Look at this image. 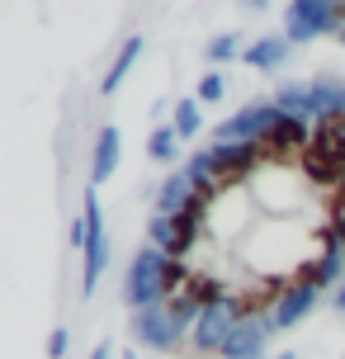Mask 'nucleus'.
<instances>
[{
  "instance_id": "obj_1",
  "label": "nucleus",
  "mask_w": 345,
  "mask_h": 359,
  "mask_svg": "<svg viewBox=\"0 0 345 359\" xmlns=\"http://www.w3.org/2000/svg\"><path fill=\"white\" fill-rule=\"evenodd\" d=\"M165 269H170V255L156 251L151 241L137 246V255L128 260V274H123V303L133 312H142V307H161L170 298V288H165Z\"/></svg>"
},
{
  "instance_id": "obj_2",
  "label": "nucleus",
  "mask_w": 345,
  "mask_h": 359,
  "mask_svg": "<svg viewBox=\"0 0 345 359\" xmlns=\"http://www.w3.org/2000/svg\"><path fill=\"white\" fill-rule=\"evenodd\" d=\"M81 217H86V246H81V293L90 298L104 269H109V255H114V236H109V222H104V208H100V194L86 189V203H81Z\"/></svg>"
},
{
  "instance_id": "obj_3",
  "label": "nucleus",
  "mask_w": 345,
  "mask_h": 359,
  "mask_svg": "<svg viewBox=\"0 0 345 359\" xmlns=\"http://www.w3.org/2000/svg\"><path fill=\"white\" fill-rule=\"evenodd\" d=\"M345 24V0H289L284 5V38L293 48L312 43V38L341 34Z\"/></svg>"
},
{
  "instance_id": "obj_4",
  "label": "nucleus",
  "mask_w": 345,
  "mask_h": 359,
  "mask_svg": "<svg viewBox=\"0 0 345 359\" xmlns=\"http://www.w3.org/2000/svg\"><path fill=\"white\" fill-rule=\"evenodd\" d=\"M246 312H251V303H246L241 293L222 298V303H208V307H203V317L194 322V331H189V350H194V355H222L227 336L241 326Z\"/></svg>"
},
{
  "instance_id": "obj_5",
  "label": "nucleus",
  "mask_w": 345,
  "mask_h": 359,
  "mask_svg": "<svg viewBox=\"0 0 345 359\" xmlns=\"http://www.w3.org/2000/svg\"><path fill=\"white\" fill-rule=\"evenodd\" d=\"M128 331H133V345H137V350H147V355H170V350H180V345L189 341V331L175 322L170 303L133 312V317H128Z\"/></svg>"
},
{
  "instance_id": "obj_6",
  "label": "nucleus",
  "mask_w": 345,
  "mask_h": 359,
  "mask_svg": "<svg viewBox=\"0 0 345 359\" xmlns=\"http://www.w3.org/2000/svg\"><path fill=\"white\" fill-rule=\"evenodd\" d=\"M279 123H284V109L274 100H251V104H241L232 118H222L213 128V142H265Z\"/></svg>"
},
{
  "instance_id": "obj_7",
  "label": "nucleus",
  "mask_w": 345,
  "mask_h": 359,
  "mask_svg": "<svg viewBox=\"0 0 345 359\" xmlns=\"http://www.w3.org/2000/svg\"><path fill=\"white\" fill-rule=\"evenodd\" d=\"M317 241H322V251L308 260V269H303L298 279L312 284V288H331V293H336V288L345 284V246L331 227H317Z\"/></svg>"
},
{
  "instance_id": "obj_8",
  "label": "nucleus",
  "mask_w": 345,
  "mask_h": 359,
  "mask_svg": "<svg viewBox=\"0 0 345 359\" xmlns=\"http://www.w3.org/2000/svg\"><path fill=\"white\" fill-rule=\"evenodd\" d=\"M270 336H279V326H274L270 312H246L241 326H236L232 336H227V345H222V359H270L265 355Z\"/></svg>"
},
{
  "instance_id": "obj_9",
  "label": "nucleus",
  "mask_w": 345,
  "mask_h": 359,
  "mask_svg": "<svg viewBox=\"0 0 345 359\" xmlns=\"http://www.w3.org/2000/svg\"><path fill=\"white\" fill-rule=\"evenodd\" d=\"M317 303H322V288L293 279V284L270 303V317H274V326H279V331H293V326H303L312 317V307H317Z\"/></svg>"
},
{
  "instance_id": "obj_10",
  "label": "nucleus",
  "mask_w": 345,
  "mask_h": 359,
  "mask_svg": "<svg viewBox=\"0 0 345 359\" xmlns=\"http://www.w3.org/2000/svg\"><path fill=\"white\" fill-rule=\"evenodd\" d=\"M119 156H123V133H119L114 123H104L100 133H95V147H90V189H100L104 180H114Z\"/></svg>"
},
{
  "instance_id": "obj_11",
  "label": "nucleus",
  "mask_w": 345,
  "mask_h": 359,
  "mask_svg": "<svg viewBox=\"0 0 345 359\" xmlns=\"http://www.w3.org/2000/svg\"><path fill=\"white\" fill-rule=\"evenodd\" d=\"M289 57H293V43H289L284 34H260L255 43H246L241 62H246L251 72H279Z\"/></svg>"
},
{
  "instance_id": "obj_12",
  "label": "nucleus",
  "mask_w": 345,
  "mask_h": 359,
  "mask_svg": "<svg viewBox=\"0 0 345 359\" xmlns=\"http://www.w3.org/2000/svg\"><path fill=\"white\" fill-rule=\"evenodd\" d=\"M194 198H199L194 194V180H189V170L180 165V170H170V175L156 184V213L161 217H180Z\"/></svg>"
},
{
  "instance_id": "obj_13",
  "label": "nucleus",
  "mask_w": 345,
  "mask_h": 359,
  "mask_svg": "<svg viewBox=\"0 0 345 359\" xmlns=\"http://www.w3.org/2000/svg\"><path fill=\"white\" fill-rule=\"evenodd\" d=\"M142 43H147L142 34H133V38L119 43V57L109 62V72H104V81H100V95H114V90L128 81V72H133V67H137V57H142Z\"/></svg>"
},
{
  "instance_id": "obj_14",
  "label": "nucleus",
  "mask_w": 345,
  "mask_h": 359,
  "mask_svg": "<svg viewBox=\"0 0 345 359\" xmlns=\"http://www.w3.org/2000/svg\"><path fill=\"white\" fill-rule=\"evenodd\" d=\"M270 100L284 109L289 118H308V109H312V90H308V81H284V86L274 90ZM308 123H312V118H308Z\"/></svg>"
},
{
  "instance_id": "obj_15",
  "label": "nucleus",
  "mask_w": 345,
  "mask_h": 359,
  "mask_svg": "<svg viewBox=\"0 0 345 359\" xmlns=\"http://www.w3.org/2000/svg\"><path fill=\"white\" fill-rule=\"evenodd\" d=\"M147 156L156 165H175V156H180V133L170 123H156L151 133H147Z\"/></svg>"
},
{
  "instance_id": "obj_16",
  "label": "nucleus",
  "mask_w": 345,
  "mask_h": 359,
  "mask_svg": "<svg viewBox=\"0 0 345 359\" xmlns=\"http://www.w3.org/2000/svg\"><path fill=\"white\" fill-rule=\"evenodd\" d=\"M170 128L180 133V142L199 137V128H203V104H199V100H175V109H170Z\"/></svg>"
},
{
  "instance_id": "obj_17",
  "label": "nucleus",
  "mask_w": 345,
  "mask_h": 359,
  "mask_svg": "<svg viewBox=\"0 0 345 359\" xmlns=\"http://www.w3.org/2000/svg\"><path fill=\"white\" fill-rule=\"evenodd\" d=\"M241 53H246V48H241V34H218V38H208V48H203V57L213 62V72H218V67H232Z\"/></svg>"
},
{
  "instance_id": "obj_18",
  "label": "nucleus",
  "mask_w": 345,
  "mask_h": 359,
  "mask_svg": "<svg viewBox=\"0 0 345 359\" xmlns=\"http://www.w3.org/2000/svg\"><path fill=\"white\" fill-rule=\"evenodd\" d=\"M222 95H227V76H222V72L199 76V90H194V100H199V104H218Z\"/></svg>"
},
{
  "instance_id": "obj_19",
  "label": "nucleus",
  "mask_w": 345,
  "mask_h": 359,
  "mask_svg": "<svg viewBox=\"0 0 345 359\" xmlns=\"http://www.w3.org/2000/svg\"><path fill=\"white\" fill-rule=\"evenodd\" d=\"M147 241L156 246V251H170V241H175V217H161V213H151V227H147Z\"/></svg>"
},
{
  "instance_id": "obj_20",
  "label": "nucleus",
  "mask_w": 345,
  "mask_h": 359,
  "mask_svg": "<svg viewBox=\"0 0 345 359\" xmlns=\"http://www.w3.org/2000/svg\"><path fill=\"white\" fill-rule=\"evenodd\" d=\"M67 350H72V331L57 326L53 336H48V359H67Z\"/></svg>"
},
{
  "instance_id": "obj_21",
  "label": "nucleus",
  "mask_w": 345,
  "mask_h": 359,
  "mask_svg": "<svg viewBox=\"0 0 345 359\" xmlns=\"http://www.w3.org/2000/svg\"><path fill=\"white\" fill-rule=\"evenodd\" d=\"M331 232L341 236V246H345V203H336V213H331V222H327Z\"/></svg>"
},
{
  "instance_id": "obj_22",
  "label": "nucleus",
  "mask_w": 345,
  "mask_h": 359,
  "mask_svg": "<svg viewBox=\"0 0 345 359\" xmlns=\"http://www.w3.org/2000/svg\"><path fill=\"white\" fill-rule=\"evenodd\" d=\"M67 241H72L76 251L86 246V217H76V222H72V232H67Z\"/></svg>"
},
{
  "instance_id": "obj_23",
  "label": "nucleus",
  "mask_w": 345,
  "mask_h": 359,
  "mask_svg": "<svg viewBox=\"0 0 345 359\" xmlns=\"http://www.w3.org/2000/svg\"><path fill=\"white\" fill-rule=\"evenodd\" d=\"M90 359H114V345H95V350H90Z\"/></svg>"
},
{
  "instance_id": "obj_24",
  "label": "nucleus",
  "mask_w": 345,
  "mask_h": 359,
  "mask_svg": "<svg viewBox=\"0 0 345 359\" xmlns=\"http://www.w3.org/2000/svg\"><path fill=\"white\" fill-rule=\"evenodd\" d=\"M331 307H336V312H345V284L336 288V293H331Z\"/></svg>"
},
{
  "instance_id": "obj_25",
  "label": "nucleus",
  "mask_w": 345,
  "mask_h": 359,
  "mask_svg": "<svg viewBox=\"0 0 345 359\" xmlns=\"http://www.w3.org/2000/svg\"><path fill=\"white\" fill-rule=\"evenodd\" d=\"M236 5H241V10H265L270 0H236Z\"/></svg>"
},
{
  "instance_id": "obj_26",
  "label": "nucleus",
  "mask_w": 345,
  "mask_h": 359,
  "mask_svg": "<svg viewBox=\"0 0 345 359\" xmlns=\"http://www.w3.org/2000/svg\"><path fill=\"white\" fill-rule=\"evenodd\" d=\"M270 359H298V355H293V350H279V355H270Z\"/></svg>"
},
{
  "instance_id": "obj_27",
  "label": "nucleus",
  "mask_w": 345,
  "mask_h": 359,
  "mask_svg": "<svg viewBox=\"0 0 345 359\" xmlns=\"http://www.w3.org/2000/svg\"><path fill=\"white\" fill-rule=\"evenodd\" d=\"M123 359H142V355H137V345H133V350H123Z\"/></svg>"
},
{
  "instance_id": "obj_28",
  "label": "nucleus",
  "mask_w": 345,
  "mask_h": 359,
  "mask_svg": "<svg viewBox=\"0 0 345 359\" xmlns=\"http://www.w3.org/2000/svg\"><path fill=\"white\" fill-rule=\"evenodd\" d=\"M336 38H341V43H345V24H341V34H336Z\"/></svg>"
}]
</instances>
